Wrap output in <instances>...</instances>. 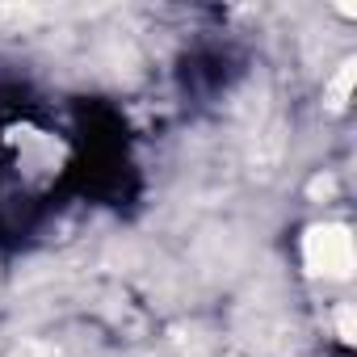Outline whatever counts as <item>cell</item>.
I'll list each match as a JSON object with an SVG mask.
<instances>
[{
    "label": "cell",
    "instance_id": "7a4b0ae2",
    "mask_svg": "<svg viewBox=\"0 0 357 357\" xmlns=\"http://www.w3.org/2000/svg\"><path fill=\"white\" fill-rule=\"evenodd\" d=\"M303 265L319 278H349L357 265L353 231L344 223H315L303 236Z\"/></svg>",
    "mask_w": 357,
    "mask_h": 357
},
{
    "label": "cell",
    "instance_id": "277c9868",
    "mask_svg": "<svg viewBox=\"0 0 357 357\" xmlns=\"http://www.w3.org/2000/svg\"><path fill=\"white\" fill-rule=\"evenodd\" d=\"M336 328H340V340L353 344V307H349V303L336 307Z\"/></svg>",
    "mask_w": 357,
    "mask_h": 357
},
{
    "label": "cell",
    "instance_id": "6da1fadb",
    "mask_svg": "<svg viewBox=\"0 0 357 357\" xmlns=\"http://www.w3.org/2000/svg\"><path fill=\"white\" fill-rule=\"evenodd\" d=\"M5 155H9L13 176L34 194L51 190L68 168V143L55 130H43L34 122H22V126H13L5 135Z\"/></svg>",
    "mask_w": 357,
    "mask_h": 357
},
{
    "label": "cell",
    "instance_id": "3957f363",
    "mask_svg": "<svg viewBox=\"0 0 357 357\" xmlns=\"http://www.w3.org/2000/svg\"><path fill=\"white\" fill-rule=\"evenodd\" d=\"M349 89H353V63L340 68V76H336V84H332V105H344V101H349Z\"/></svg>",
    "mask_w": 357,
    "mask_h": 357
}]
</instances>
